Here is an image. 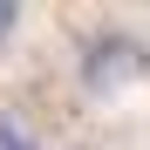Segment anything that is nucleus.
<instances>
[{
    "mask_svg": "<svg viewBox=\"0 0 150 150\" xmlns=\"http://www.w3.org/2000/svg\"><path fill=\"white\" fill-rule=\"evenodd\" d=\"M143 75H150V41L137 28H123V21H103V28H89L75 41V82H82V96H96V103L137 89Z\"/></svg>",
    "mask_w": 150,
    "mask_h": 150,
    "instance_id": "obj_1",
    "label": "nucleus"
},
{
    "mask_svg": "<svg viewBox=\"0 0 150 150\" xmlns=\"http://www.w3.org/2000/svg\"><path fill=\"white\" fill-rule=\"evenodd\" d=\"M0 150H41V143H34L28 130H21L14 116H0Z\"/></svg>",
    "mask_w": 150,
    "mask_h": 150,
    "instance_id": "obj_2",
    "label": "nucleus"
},
{
    "mask_svg": "<svg viewBox=\"0 0 150 150\" xmlns=\"http://www.w3.org/2000/svg\"><path fill=\"white\" fill-rule=\"evenodd\" d=\"M14 28H21V7H14V0H0V48L14 41Z\"/></svg>",
    "mask_w": 150,
    "mask_h": 150,
    "instance_id": "obj_3",
    "label": "nucleus"
}]
</instances>
